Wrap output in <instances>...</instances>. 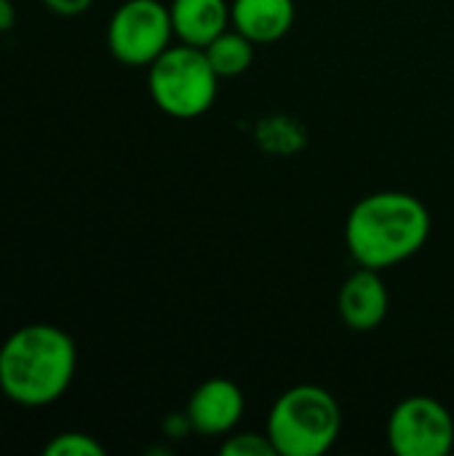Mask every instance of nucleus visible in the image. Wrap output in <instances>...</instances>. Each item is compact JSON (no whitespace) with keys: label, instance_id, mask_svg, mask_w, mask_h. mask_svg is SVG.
Masks as SVG:
<instances>
[{"label":"nucleus","instance_id":"1","mask_svg":"<svg viewBox=\"0 0 454 456\" xmlns=\"http://www.w3.org/2000/svg\"><path fill=\"white\" fill-rule=\"evenodd\" d=\"M431 238V211L409 192L383 190L361 198L345 222V243L359 267L391 270Z\"/></svg>","mask_w":454,"mask_h":456},{"label":"nucleus","instance_id":"2","mask_svg":"<svg viewBox=\"0 0 454 456\" xmlns=\"http://www.w3.org/2000/svg\"><path fill=\"white\" fill-rule=\"evenodd\" d=\"M78 350L67 331L32 323L13 331L0 347V393L27 409L59 401L72 385Z\"/></svg>","mask_w":454,"mask_h":456},{"label":"nucleus","instance_id":"3","mask_svg":"<svg viewBox=\"0 0 454 456\" xmlns=\"http://www.w3.org/2000/svg\"><path fill=\"white\" fill-rule=\"evenodd\" d=\"M343 430L337 398L318 385H297L278 395L268 414V436L281 456L326 454Z\"/></svg>","mask_w":454,"mask_h":456},{"label":"nucleus","instance_id":"4","mask_svg":"<svg viewBox=\"0 0 454 456\" xmlns=\"http://www.w3.org/2000/svg\"><path fill=\"white\" fill-rule=\"evenodd\" d=\"M147 88L161 112L177 120H193L217 102L219 75L211 69L203 48L169 45L147 72Z\"/></svg>","mask_w":454,"mask_h":456},{"label":"nucleus","instance_id":"5","mask_svg":"<svg viewBox=\"0 0 454 456\" xmlns=\"http://www.w3.org/2000/svg\"><path fill=\"white\" fill-rule=\"evenodd\" d=\"M174 37L169 5L161 0H126L107 24L110 53L128 67H150Z\"/></svg>","mask_w":454,"mask_h":456},{"label":"nucleus","instance_id":"6","mask_svg":"<svg viewBox=\"0 0 454 456\" xmlns=\"http://www.w3.org/2000/svg\"><path fill=\"white\" fill-rule=\"evenodd\" d=\"M388 446L399 456H447L454 446V419L428 395L401 401L388 417Z\"/></svg>","mask_w":454,"mask_h":456},{"label":"nucleus","instance_id":"7","mask_svg":"<svg viewBox=\"0 0 454 456\" xmlns=\"http://www.w3.org/2000/svg\"><path fill=\"white\" fill-rule=\"evenodd\" d=\"M244 409L246 401L241 387L233 379L214 377L195 387L185 414L193 425V433L217 438V436H230L235 430V425L244 417Z\"/></svg>","mask_w":454,"mask_h":456},{"label":"nucleus","instance_id":"8","mask_svg":"<svg viewBox=\"0 0 454 456\" xmlns=\"http://www.w3.org/2000/svg\"><path fill=\"white\" fill-rule=\"evenodd\" d=\"M391 297L380 278V270L359 267L340 289L337 313L351 331H375L388 318Z\"/></svg>","mask_w":454,"mask_h":456},{"label":"nucleus","instance_id":"9","mask_svg":"<svg viewBox=\"0 0 454 456\" xmlns=\"http://www.w3.org/2000/svg\"><path fill=\"white\" fill-rule=\"evenodd\" d=\"M169 13L179 43L195 48H206L217 35L230 27L227 0H171Z\"/></svg>","mask_w":454,"mask_h":456},{"label":"nucleus","instance_id":"10","mask_svg":"<svg viewBox=\"0 0 454 456\" xmlns=\"http://www.w3.org/2000/svg\"><path fill=\"white\" fill-rule=\"evenodd\" d=\"M294 24V0H233L230 27L254 43H276Z\"/></svg>","mask_w":454,"mask_h":456},{"label":"nucleus","instance_id":"11","mask_svg":"<svg viewBox=\"0 0 454 456\" xmlns=\"http://www.w3.org/2000/svg\"><path fill=\"white\" fill-rule=\"evenodd\" d=\"M254 45L257 43L249 40L244 32H238L235 27L233 29L227 27L222 35H217L203 48V53H206L211 69L219 75V80H225V77H238V75H244L252 67V61H254Z\"/></svg>","mask_w":454,"mask_h":456},{"label":"nucleus","instance_id":"12","mask_svg":"<svg viewBox=\"0 0 454 456\" xmlns=\"http://www.w3.org/2000/svg\"><path fill=\"white\" fill-rule=\"evenodd\" d=\"M45 456H104V446L99 441H94L86 433H62L54 436L45 449Z\"/></svg>","mask_w":454,"mask_h":456},{"label":"nucleus","instance_id":"13","mask_svg":"<svg viewBox=\"0 0 454 456\" xmlns=\"http://www.w3.org/2000/svg\"><path fill=\"white\" fill-rule=\"evenodd\" d=\"M222 456H276L268 433H230L222 444Z\"/></svg>","mask_w":454,"mask_h":456},{"label":"nucleus","instance_id":"14","mask_svg":"<svg viewBox=\"0 0 454 456\" xmlns=\"http://www.w3.org/2000/svg\"><path fill=\"white\" fill-rule=\"evenodd\" d=\"M43 3L56 16H80L91 8L94 0H43Z\"/></svg>","mask_w":454,"mask_h":456},{"label":"nucleus","instance_id":"15","mask_svg":"<svg viewBox=\"0 0 454 456\" xmlns=\"http://www.w3.org/2000/svg\"><path fill=\"white\" fill-rule=\"evenodd\" d=\"M16 21V8L11 0H0V32H8Z\"/></svg>","mask_w":454,"mask_h":456}]
</instances>
